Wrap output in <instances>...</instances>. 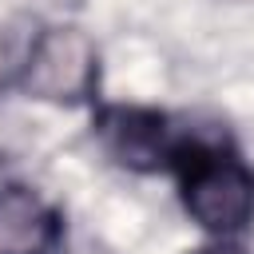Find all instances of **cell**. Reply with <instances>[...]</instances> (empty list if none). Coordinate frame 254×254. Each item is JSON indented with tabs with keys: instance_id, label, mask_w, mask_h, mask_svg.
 I'll use <instances>...</instances> for the list:
<instances>
[{
	"instance_id": "6da1fadb",
	"label": "cell",
	"mask_w": 254,
	"mask_h": 254,
	"mask_svg": "<svg viewBox=\"0 0 254 254\" xmlns=\"http://www.w3.org/2000/svg\"><path fill=\"white\" fill-rule=\"evenodd\" d=\"M171 175L187 218L206 238H242L254 226V167L226 135L187 131Z\"/></svg>"
},
{
	"instance_id": "7a4b0ae2",
	"label": "cell",
	"mask_w": 254,
	"mask_h": 254,
	"mask_svg": "<svg viewBox=\"0 0 254 254\" xmlns=\"http://www.w3.org/2000/svg\"><path fill=\"white\" fill-rule=\"evenodd\" d=\"M99 44L79 24H36L20 95L52 107L99 103Z\"/></svg>"
},
{
	"instance_id": "3957f363",
	"label": "cell",
	"mask_w": 254,
	"mask_h": 254,
	"mask_svg": "<svg viewBox=\"0 0 254 254\" xmlns=\"http://www.w3.org/2000/svg\"><path fill=\"white\" fill-rule=\"evenodd\" d=\"M91 131L99 139V147L135 175H155V171H171L175 151L183 143L187 131H175L171 115L159 107H143V103H95L91 107Z\"/></svg>"
},
{
	"instance_id": "277c9868",
	"label": "cell",
	"mask_w": 254,
	"mask_h": 254,
	"mask_svg": "<svg viewBox=\"0 0 254 254\" xmlns=\"http://www.w3.org/2000/svg\"><path fill=\"white\" fill-rule=\"evenodd\" d=\"M64 210L28 183H0V254H64Z\"/></svg>"
},
{
	"instance_id": "5b68a950",
	"label": "cell",
	"mask_w": 254,
	"mask_h": 254,
	"mask_svg": "<svg viewBox=\"0 0 254 254\" xmlns=\"http://www.w3.org/2000/svg\"><path fill=\"white\" fill-rule=\"evenodd\" d=\"M32 36H36V24L0 20V95L20 91V75H24V64H28Z\"/></svg>"
},
{
	"instance_id": "8992f818",
	"label": "cell",
	"mask_w": 254,
	"mask_h": 254,
	"mask_svg": "<svg viewBox=\"0 0 254 254\" xmlns=\"http://www.w3.org/2000/svg\"><path fill=\"white\" fill-rule=\"evenodd\" d=\"M194 254H250V250H246L238 238H206Z\"/></svg>"
}]
</instances>
